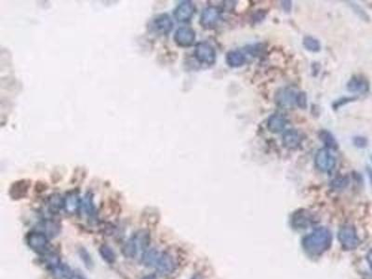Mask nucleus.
<instances>
[{"label":"nucleus","instance_id":"1","mask_svg":"<svg viewBox=\"0 0 372 279\" xmlns=\"http://www.w3.org/2000/svg\"><path fill=\"white\" fill-rule=\"evenodd\" d=\"M332 235L326 227H319L302 239V247L307 254L319 256L332 246Z\"/></svg>","mask_w":372,"mask_h":279},{"label":"nucleus","instance_id":"2","mask_svg":"<svg viewBox=\"0 0 372 279\" xmlns=\"http://www.w3.org/2000/svg\"><path fill=\"white\" fill-rule=\"evenodd\" d=\"M150 242V235L147 231H138L122 246V253L126 258H135L140 251L147 249Z\"/></svg>","mask_w":372,"mask_h":279},{"label":"nucleus","instance_id":"3","mask_svg":"<svg viewBox=\"0 0 372 279\" xmlns=\"http://www.w3.org/2000/svg\"><path fill=\"white\" fill-rule=\"evenodd\" d=\"M28 246L37 253L46 254L49 252V241L44 232H31L26 237Z\"/></svg>","mask_w":372,"mask_h":279},{"label":"nucleus","instance_id":"4","mask_svg":"<svg viewBox=\"0 0 372 279\" xmlns=\"http://www.w3.org/2000/svg\"><path fill=\"white\" fill-rule=\"evenodd\" d=\"M194 57L200 64L211 66L216 62V51L210 43L199 42L194 49Z\"/></svg>","mask_w":372,"mask_h":279},{"label":"nucleus","instance_id":"5","mask_svg":"<svg viewBox=\"0 0 372 279\" xmlns=\"http://www.w3.org/2000/svg\"><path fill=\"white\" fill-rule=\"evenodd\" d=\"M338 239L340 245L346 250L355 249L359 244V238L357 237L356 228L352 225H344L338 233Z\"/></svg>","mask_w":372,"mask_h":279},{"label":"nucleus","instance_id":"6","mask_svg":"<svg viewBox=\"0 0 372 279\" xmlns=\"http://www.w3.org/2000/svg\"><path fill=\"white\" fill-rule=\"evenodd\" d=\"M315 165L316 169L321 173H329L334 169L336 160L329 149L322 148L319 149L316 154Z\"/></svg>","mask_w":372,"mask_h":279},{"label":"nucleus","instance_id":"7","mask_svg":"<svg viewBox=\"0 0 372 279\" xmlns=\"http://www.w3.org/2000/svg\"><path fill=\"white\" fill-rule=\"evenodd\" d=\"M173 39L179 47L188 48L195 41V32L190 27L183 26L176 30Z\"/></svg>","mask_w":372,"mask_h":279},{"label":"nucleus","instance_id":"8","mask_svg":"<svg viewBox=\"0 0 372 279\" xmlns=\"http://www.w3.org/2000/svg\"><path fill=\"white\" fill-rule=\"evenodd\" d=\"M155 268L159 274L163 276H168L176 270L177 262L170 252H164L159 256L157 263L155 264Z\"/></svg>","mask_w":372,"mask_h":279},{"label":"nucleus","instance_id":"9","mask_svg":"<svg viewBox=\"0 0 372 279\" xmlns=\"http://www.w3.org/2000/svg\"><path fill=\"white\" fill-rule=\"evenodd\" d=\"M221 17V10L218 8L208 7L201 13L200 25L206 29H211L218 25Z\"/></svg>","mask_w":372,"mask_h":279},{"label":"nucleus","instance_id":"10","mask_svg":"<svg viewBox=\"0 0 372 279\" xmlns=\"http://www.w3.org/2000/svg\"><path fill=\"white\" fill-rule=\"evenodd\" d=\"M194 11H195V7L192 1H183L179 4L176 8L174 9V17L175 19L182 22L186 23L191 20V18L194 16Z\"/></svg>","mask_w":372,"mask_h":279},{"label":"nucleus","instance_id":"11","mask_svg":"<svg viewBox=\"0 0 372 279\" xmlns=\"http://www.w3.org/2000/svg\"><path fill=\"white\" fill-rule=\"evenodd\" d=\"M153 28L156 33L167 35L173 28V22L168 14H160L153 22Z\"/></svg>","mask_w":372,"mask_h":279},{"label":"nucleus","instance_id":"12","mask_svg":"<svg viewBox=\"0 0 372 279\" xmlns=\"http://www.w3.org/2000/svg\"><path fill=\"white\" fill-rule=\"evenodd\" d=\"M314 222V218L310 212L304 209H300L293 214L292 219V224L294 228L303 229L309 226Z\"/></svg>","mask_w":372,"mask_h":279},{"label":"nucleus","instance_id":"13","mask_svg":"<svg viewBox=\"0 0 372 279\" xmlns=\"http://www.w3.org/2000/svg\"><path fill=\"white\" fill-rule=\"evenodd\" d=\"M347 90L350 92L366 93L370 90V83L361 75H354L348 81Z\"/></svg>","mask_w":372,"mask_h":279},{"label":"nucleus","instance_id":"14","mask_svg":"<svg viewBox=\"0 0 372 279\" xmlns=\"http://www.w3.org/2000/svg\"><path fill=\"white\" fill-rule=\"evenodd\" d=\"M82 201H81L77 192H70L65 197L64 209L66 213L75 214L80 209Z\"/></svg>","mask_w":372,"mask_h":279},{"label":"nucleus","instance_id":"15","mask_svg":"<svg viewBox=\"0 0 372 279\" xmlns=\"http://www.w3.org/2000/svg\"><path fill=\"white\" fill-rule=\"evenodd\" d=\"M276 105L283 108H290L293 106V104L296 103V94L293 91L288 89H283L278 91L275 95Z\"/></svg>","mask_w":372,"mask_h":279},{"label":"nucleus","instance_id":"16","mask_svg":"<svg viewBox=\"0 0 372 279\" xmlns=\"http://www.w3.org/2000/svg\"><path fill=\"white\" fill-rule=\"evenodd\" d=\"M287 126V119L281 114H273L269 116L267 121V128L272 133L282 132Z\"/></svg>","mask_w":372,"mask_h":279},{"label":"nucleus","instance_id":"17","mask_svg":"<svg viewBox=\"0 0 372 279\" xmlns=\"http://www.w3.org/2000/svg\"><path fill=\"white\" fill-rule=\"evenodd\" d=\"M29 187H30V182L28 181L24 180V181H16L11 185L9 190V195L13 199L23 198L27 195Z\"/></svg>","mask_w":372,"mask_h":279},{"label":"nucleus","instance_id":"18","mask_svg":"<svg viewBox=\"0 0 372 279\" xmlns=\"http://www.w3.org/2000/svg\"><path fill=\"white\" fill-rule=\"evenodd\" d=\"M247 59L240 50H230L227 52L226 64L231 68H238L245 65Z\"/></svg>","mask_w":372,"mask_h":279},{"label":"nucleus","instance_id":"19","mask_svg":"<svg viewBox=\"0 0 372 279\" xmlns=\"http://www.w3.org/2000/svg\"><path fill=\"white\" fill-rule=\"evenodd\" d=\"M284 146L289 149H295L300 143V135L296 130H288L283 134Z\"/></svg>","mask_w":372,"mask_h":279},{"label":"nucleus","instance_id":"20","mask_svg":"<svg viewBox=\"0 0 372 279\" xmlns=\"http://www.w3.org/2000/svg\"><path fill=\"white\" fill-rule=\"evenodd\" d=\"M318 137L325 144V148H327L329 150H337L339 147L338 142L335 139V137L332 135V132L323 130V131L319 132Z\"/></svg>","mask_w":372,"mask_h":279},{"label":"nucleus","instance_id":"21","mask_svg":"<svg viewBox=\"0 0 372 279\" xmlns=\"http://www.w3.org/2000/svg\"><path fill=\"white\" fill-rule=\"evenodd\" d=\"M51 272L55 279H73V271L65 263H61Z\"/></svg>","mask_w":372,"mask_h":279},{"label":"nucleus","instance_id":"22","mask_svg":"<svg viewBox=\"0 0 372 279\" xmlns=\"http://www.w3.org/2000/svg\"><path fill=\"white\" fill-rule=\"evenodd\" d=\"M161 253H159L155 248H147L142 256V262L146 266H152L157 263V260Z\"/></svg>","mask_w":372,"mask_h":279},{"label":"nucleus","instance_id":"23","mask_svg":"<svg viewBox=\"0 0 372 279\" xmlns=\"http://www.w3.org/2000/svg\"><path fill=\"white\" fill-rule=\"evenodd\" d=\"M64 202H65V197H62L59 194H54L50 196L48 200V208H49V211L56 213L64 208Z\"/></svg>","mask_w":372,"mask_h":279},{"label":"nucleus","instance_id":"24","mask_svg":"<svg viewBox=\"0 0 372 279\" xmlns=\"http://www.w3.org/2000/svg\"><path fill=\"white\" fill-rule=\"evenodd\" d=\"M99 252L103 260L109 264H113L116 260V255L114 253L113 248L108 245H102L100 246Z\"/></svg>","mask_w":372,"mask_h":279},{"label":"nucleus","instance_id":"25","mask_svg":"<svg viewBox=\"0 0 372 279\" xmlns=\"http://www.w3.org/2000/svg\"><path fill=\"white\" fill-rule=\"evenodd\" d=\"M302 44H303V47L311 52H318L321 49V44L319 40L311 35L305 36L302 40Z\"/></svg>","mask_w":372,"mask_h":279},{"label":"nucleus","instance_id":"26","mask_svg":"<svg viewBox=\"0 0 372 279\" xmlns=\"http://www.w3.org/2000/svg\"><path fill=\"white\" fill-rule=\"evenodd\" d=\"M43 257V261L45 264L49 267L50 270L54 269L55 267H57L58 265L61 264V259H60V256L56 254V253H53V252H48L46 254L42 255Z\"/></svg>","mask_w":372,"mask_h":279},{"label":"nucleus","instance_id":"27","mask_svg":"<svg viewBox=\"0 0 372 279\" xmlns=\"http://www.w3.org/2000/svg\"><path fill=\"white\" fill-rule=\"evenodd\" d=\"M43 227H44V233L49 237H56L61 231L60 224L58 222H52V221H46L43 224Z\"/></svg>","mask_w":372,"mask_h":279},{"label":"nucleus","instance_id":"28","mask_svg":"<svg viewBox=\"0 0 372 279\" xmlns=\"http://www.w3.org/2000/svg\"><path fill=\"white\" fill-rule=\"evenodd\" d=\"M83 208L85 210V213L88 216H93L95 213V206L93 203V196L91 194H87L83 199Z\"/></svg>","mask_w":372,"mask_h":279},{"label":"nucleus","instance_id":"29","mask_svg":"<svg viewBox=\"0 0 372 279\" xmlns=\"http://www.w3.org/2000/svg\"><path fill=\"white\" fill-rule=\"evenodd\" d=\"M296 104L301 109H305L307 107V95L305 92L300 91L296 94Z\"/></svg>","mask_w":372,"mask_h":279},{"label":"nucleus","instance_id":"30","mask_svg":"<svg viewBox=\"0 0 372 279\" xmlns=\"http://www.w3.org/2000/svg\"><path fill=\"white\" fill-rule=\"evenodd\" d=\"M353 142H354V145L357 148H366L368 146V143H369V140L363 136H356L353 140Z\"/></svg>","mask_w":372,"mask_h":279},{"label":"nucleus","instance_id":"31","mask_svg":"<svg viewBox=\"0 0 372 279\" xmlns=\"http://www.w3.org/2000/svg\"><path fill=\"white\" fill-rule=\"evenodd\" d=\"M348 183H349V180L346 177H340V178H337L332 181V184L336 188H343V187L347 186Z\"/></svg>","mask_w":372,"mask_h":279},{"label":"nucleus","instance_id":"32","mask_svg":"<svg viewBox=\"0 0 372 279\" xmlns=\"http://www.w3.org/2000/svg\"><path fill=\"white\" fill-rule=\"evenodd\" d=\"M356 97H350V98H342L340 99V100H338V101H336L335 103H334V105H333V107H334V109H338L339 107L342 106L343 105H345V104H347V103H350V102H353L354 100H356Z\"/></svg>","mask_w":372,"mask_h":279},{"label":"nucleus","instance_id":"33","mask_svg":"<svg viewBox=\"0 0 372 279\" xmlns=\"http://www.w3.org/2000/svg\"><path fill=\"white\" fill-rule=\"evenodd\" d=\"M282 5H283V8L285 10L287 11H290L291 8H292V2L291 1H283L282 2Z\"/></svg>","mask_w":372,"mask_h":279},{"label":"nucleus","instance_id":"34","mask_svg":"<svg viewBox=\"0 0 372 279\" xmlns=\"http://www.w3.org/2000/svg\"><path fill=\"white\" fill-rule=\"evenodd\" d=\"M367 261H368L369 265H370V267H371L372 271V248L368 252V254H367Z\"/></svg>","mask_w":372,"mask_h":279},{"label":"nucleus","instance_id":"35","mask_svg":"<svg viewBox=\"0 0 372 279\" xmlns=\"http://www.w3.org/2000/svg\"><path fill=\"white\" fill-rule=\"evenodd\" d=\"M367 173H368V175H369V178H370V180H371V182H372V168H370V167H368V168H367Z\"/></svg>","mask_w":372,"mask_h":279},{"label":"nucleus","instance_id":"36","mask_svg":"<svg viewBox=\"0 0 372 279\" xmlns=\"http://www.w3.org/2000/svg\"><path fill=\"white\" fill-rule=\"evenodd\" d=\"M143 279H156V278L154 277V276H147V277H145Z\"/></svg>","mask_w":372,"mask_h":279},{"label":"nucleus","instance_id":"37","mask_svg":"<svg viewBox=\"0 0 372 279\" xmlns=\"http://www.w3.org/2000/svg\"><path fill=\"white\" fill-rule=\"evenodd\" d=\"M203 279V278L200 275H195V276L193 277V279Z\"/></svg>","mask_w":372,"mask_h":279},{"label":"nucleus","instance_id":"38","mask_svg":"<svg viewBox=\"0 0 372 279\" xmlns=\"http://www.w3.org/2000/svg\"></svg>","mask_w":372,"mask_h":279}]
</instances>
